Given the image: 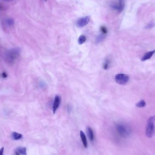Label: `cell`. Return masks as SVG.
Returning <instances> with one entry per match:
<instances>
[{
  "label": "cell",
  "instance_id": "1",
  "mask_svg": "<svg viewBox=\"0 0 155 155\" xmlns=\"http://www.w3.org/2000/svg\"><path fill=\"white\" fill-rule=\"evenodd\" d=\"M20 55V50L18 48H14L9 50L6 53L5 59L7 63L11 64L15 62Z\"/></svg>",
  "mask_w": 155,
  "mask_h": 155
},
{
  "label": "cell",
  "instance_id": "2",
  "mask_svg": "<svg viewBox=\"0 0 155 155\" xmlns=\"http://www.w3.org/2000/svg\"><path fill=\"white\" fill-rule=\"evenodd\" d=\"M155 116H151L147 120L146 127V134L148 138L153 137L155 130Z\"/></svg>",
  "mask_w": 155,
  "mask_h": 155
},
{
  "label": "cell",
  "instance_id": "3",
  "mask_svg": "<svg viewBox=\"0 0 155 155\" xmlns=\"http://www.w3.org/2000/svg\"><path fill=\"white\" fill-rule=\"evenodd\" d=\"M116 128L119 134L123 137H127L130 135V132L128 127L123 124H117Z\"/></svg>",
  "mask_w": 155,
  "mask_h": 155
},
{
  "label": "cell",
  "instance_id": "4",
  "mask_svg": "<svg viewBox=\"0 0 155 155\" xmlns=\"http://www.w3.org/2000/svg\"><path fill=\"white\" fill-rule=\"evenodd\" d=\"M115 80L117 84L120 85H125L128 82L129 77L127 75L123 74H118L116 75Z\"/></svg>",
  "mask_w": 155,
  "mask_h": 155
},
{
  "label": "cell",
  "instance_id": "5",
  "mask_svg": "<svg viewBox=\"0 0 155 155\" xmlns=\"http://www.w3.org/2000/svg\"><path fill=\"white\" fill-rule=\"evenodd\" d=\"M90 19V16H86V17L80 18L79 19L77 22L78 27H83L86 26L89 22Z\"/></svg>",
  "mask_w": 155,
  "mask_h": 155
},
{
  "label": "cell",
  "instance_id": "6",
  "mask_svg": "<svg viewBox=\"0 0 155 155\" xmlns=\"http://www.w3.org/2000/svg\"><path fill=\"white\" fill-rule=\"evenodd\" d=\"M125 6V0H118V3L117 4L112 5V8L117 10L119 12H121L123 10Z\"/></svg>",
  "mask_w": 155,
  "mask_h": 155
},
{
  "label": "cell",
  "instance_id": "7",
  "mask_svg": "<svg viewBox=\"0 0 155 155\" xmlns=\"http://www.w3.org/2000/svg\"><path fill=\"white\" fill-rule=\"evenodd\" d=\"M14 155H27V148L25 147H19L15 149Z\"/></svg>",
  "mask_w": 155,
  "mask_h": 155
},
{
  "label": "cell",
  "instance_id": "8",
  "mask_svg": "<svg viewBox=\"0 0 155 155\" xmlns=\"http://www.w3.org/2000/svg\"><path fill=\"white\" fill-rule=\"evenodd\" d=\"M60 102H61V100L59 96L58 95L55 96L53 106V112L54 114L56 112V111L59 107Z\"/></svg>",
  "mask_w": 155,
  "mask_h": 155
},
{
  "label": "cell",
  "instance_id": "9",
  "mask_svg": "<svg viewBox=\"0 0 155 155\" xmlns=\"http://www.w3.org/2000/svg\"><path fill=\"white\" fill-rule=\"evenodd\" d=\"M155 53V50L147 52L142 57V59H141V60L142 61H146L147 60L150 59L151 58H152V56H153V55Z\"/></svg>",
  "mask_w": 155,
  "mask_h": 155
},
{
  "label": "cell",
  "instance_id": "10",
  "mask_svg": "<svg viewBox=\"0 0 155 155\" xmlns=\"http://www.w3.org/2000/svg\"><path fill=\"white\" fill-rule=\"evenodd\" d=\"M80 136L81 137V140L82 141L83 145L84 146V147L87 148V138H86V136L82 131H80Z\"/></svg>",
  "mask_w": 155,
  "mask_h": 155
},
{
  "label": "cell",
  "instance_id": "11",
  "mask_svg": "<svg viewBox=\"0 0 155 155\" xmlns=\"http://www.w3.org/2000/svg\"><path fill=\"white\" fill-rule=\"evenodd\" d=\"M87 133L89 140L91 141H93L94 140V134L92 129L91 127H88L87 128Z\"/></svg>",
  "mask_w": 155,
  "mask_h": 155
},
{
  "label": "cell",
  "instance_id": "12",
  "mask_svg": "<svg viewBox=\"0 0 155 155\" xmlns=\"http://www.w3.org/2000/svg\"><path fill=\"white\" fill-rule=\"evenodd\" d=\"M23 136L22 134L19 133L18 132H12V137L14 140H19L22 138Z\"/></svg>",
  "mask_w": 155,
  "mask_h": 155
},
{
  "label": "cell",
  "instance_id": "13",
  "mask_svg": "<svg viewBox=\"0 0 155 155\" xmlns=\"http://www.w3.org/2000/svg\"><path fill=\"white\" fill-rule=\"evenodd\" d=\"M5 24L7 25V27H11L13 26L15 24V22L13 19L12 18L7 19L5 20Z\"/></svg>",
  "mask_w": 155,
  "mask_h": 155
},
{
  "label": "cell",
  "instance_id": "14",
  "mask_svg": "<svg viewBox=\"0 0 155 155\" xmlns=\"http://www.w3.org/2000/svg\"><path fill=\"white\" fill-rule=\"evenodd\" d=\"M136 106L137 107H139V108H142V107H145L146 106V103L145 101L142 100L140 101L139 102H137L136 104Z\"/></svg>",
  "mask_w": 155,
  "mask_h": 155
},
{
  "label": "cell",
  "instance_id": "15",
  "mask_svg": "<svg viewBox=\"0 0 155 155\" xmlns=\"http://www.w3.org/2000/svg\"><path fill=\"white\" fill-rule=\"evenodd\" d=\"M86 37L84 35H82L79 37L78 39V43L79 45H82V44H84L86 41Z\"/></svg>",
  "mask_w": 155,
  "mask_h": 155
},
{
  "label": "cell",
  "instance_id": "16",
  "mask_svg": "<svg viewBox=\"0 0 155 155\" xmlns=\"http://www.w3.org/2000/svg\"><path fill=\"white\" fill-rule=\"evenodd\" d=\"M106 35L103 34H101L100 35H99V37H97V41L98 42H100L101 41H102L103 40H104V39H105L106 37Z\"/></svg>",
  "mask_w": 155,
  "mask_h": 155
},
{
  "label": "cell",
  "instance_id": "17",
  "mask_svg": "<svg viewBox=\"0 0 155 155\" xmlns=\"http://www.w3.org/2000/svg\"><path fill=\"white\" fill-rule=\"evenodd\" d=\"M100 30L101 32H102V34H103L104 35H106L107 33V28H106L105 27H104V26L101 27Z\"/></svg>",
  "mask_w": 155,
  "mask_h": 155
},
{
  "label": "cell",
  "instance_id": "18",
  "mask_svg": "<svg viewBox=\"0 0 155 155\" xmlns=\"http://www.w3.org/2000/svg\"><path fill=\"white\" fill-rule=\"evenodd\" d=\"M109 64H110V62L109 60H106L105 63L104 64V69H107L108 68H109Z\"/></svg>",
  "mask_w": 155,
  "mask_h": 155
},
{
  "label": "cell",
  "instance_id": "19",
  "mask_svg": "<svg viewBox=\"0 0 155 155\" xmlns=\"http://www.w3.org/2000/svg\"><path fill=\"white\" fill-rule=\"evenodd\" d=\"M154 25H155V24H154L153 22H151L149 23L148 25H147V26L146 27V28L147 29H151V28H153L154 27Z\"/></svg>",
  "mask_w": 155,
  "mask_h": 155
},
{
  "label": "cell",
  "instance_id": "20",
  "mask_svg": "<svg viewBox=\"0 0 155 155\" xmlns=\"http://www.w3.org/2000/svg\"><path fill=\"white\" fill-rule=\"evenodd\" d=\"M4 151V147H2L0 149V155H3Z\"/></svg>",
  "mask_w": 155,
  "mask_h": 155
},
{
  "label": "cell",
  "instance_id": "21",
  "mask_svg": "<svg viewBox=\"0 0 155 155\" xmlns=\"http://www.w3.org/2000/svg\"><path fill=\"white\" fill-rule=\"evenodd\" d=\"M2 77L4 78H6L7 77V75L6 73H3L2 74Z\"/></svg>",
  "mask_w": 155,
  "mask_h": 155
},
{
  "label": "cell",
  "instance_id": "22",
  "mask_svg": "<svg viewBox=\"0 0 155 155\" xmlns=\"http://www.w3.org/2000/svg\"><path fill=\"white\" fill-rule=\"evenodd\" d=\"M2 1L5 2H11L13 1L14 0H2Z\"/></svg>",
  "mask_w": 155,
  "mask_h": 155
},
{
  "label": "cell",
  "instance_id": "23",
  "mask_svg": "<svg viewBox=\"0 0 155 155\" xmlns=\"http://www.w3.org/2000/svg\"><path fill=\"white\" fill-rule=\"evenodd\" d=\"M45 1H47V0H45Z\"/></svg>",
  "mask_w": 155,
  "mask_h": 155
}]
</instances>
